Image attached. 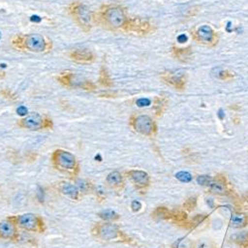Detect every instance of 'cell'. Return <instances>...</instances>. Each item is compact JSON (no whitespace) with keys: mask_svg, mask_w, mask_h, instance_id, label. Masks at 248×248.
I'll return each instance as SVG.
<instances>
[{"mask_svg":"<svg viewBox=\"0 0 248 248\" xmlns=\"http://www.w3.org/2000/svg\"><path fill=\"white\" fill-rule=\"evenodd\" d=\"M95 23L110 32L134 36H147L156 30L149 20L129 15L126 8L118 3L102 4L95 11Z\"/></svg>","mask_w":248,"mask_h":248,"instance_id":"cell-1","label":"cell"},{"mask_svg":"<svg viewBox=\"0 0 248 248\" xmlns=\"http://www.w3.org/2000/svg\"><path fill=\"white\" fill-rule=\"evenodd\" d=\"M10 45L16 51L32 54H49L54 49L53 41L39 33H20L10 40Z\"/></svg>","mask_w":248,"mask_h":248,"instance_id":"cell-2","label":"cell"},{"mask_svg":"<svg viewBox=\"0 0 248 248\" xmlns=\"http://www.w3.org/2000/svg\"><path fill=\"white\" fill-rule=\"evenodd\" d=\"M67 12L78 28L86 34L91 33L96 25L95 11H93L85 2L79 0L72 1L67 7Z\"/></svg>","mask_w":248,"mask_h":248,"instance_id":"cell-3","label":"cell"},{"mask_svg":"<svg viewBox=\"0 0 248 248\" xmlns=\"http://www.w3.org/2000/svg\"><path fill=\"white\" fill-rule=\"evenodd\" d=\"M56 79L61 86L70 90H80L89 93H94L97 90V85L94 81L70 70L59 73Z\"/></svg>","mask_w":248,"mask_h":248,"instance_id":"cell-4","label":"cell"},{"mask_svg":"<svg viewBox=\"0 0 248 248\" xmlns=\"http://www.w3.org/2000/svg\"><path fill=\"white\" fill-rule=\"evenodd\" d=\"M51 162L54 168L60 172L71 176H77L79 172V163L77 157L70 151L56 149L51 156Z\"/></svg>","mask_w":248,"mask_h":248,"instance_id":"cell-5","label":"cell"},{"mask_svg":"<svg viewBox=\"0 0 248 248\" xmlns=\"http://www.w3.org/2000/svg\"><path fill=\"white\" fill-rule=\"evenodd\" d=\"M16 125L24 130L28 131H42V130H53L54 120L46 115L39 112H31L28 115L19 118Z\"/></svg>","mask_w":248,"mask_h":248,"instance_id":"cell-6","label":"cell"},{"mask_svg":"<svg viewBox=\"0 0 248 248\" xmlns=\"http://www.w3.org/2000/svg\"><path fill=\"white\" fill-rule=\"evenodd\" d=\"M129 126L136 133L147 137H154L157 134L158 126L156 121L147 114H132L128 119Z\"/></svg>","mask_w":248,"mask_h":248,"instance_id":"cell-7","label":"cell"},{"mask_svg":"<svg viewBox=\"0 0 248 248\" xmlns=\"http://www.w3.org/2000/svg\"><path fill=\"white\" fill-rule=\"evenodd\" d=\"M17 227L27 232L42 233L46 231V224L44 220L35 214H24L15 217H11Z\"/></svg>","mask_w":248,"mask_h":248,"instance_id":"cell-8","label":"cell"},{"mask_svg":"<svg viewBox=\"0 0 248 248\" xmlns=\"http://www.w3.org/2000/svg\"><path fill=\"white\" fill-rule=\"evenodd\" d=\"M93 234L105 241H111L121 237V231L113 222L105 221L102 223H96L93 227Z\"/></svg>","mask_w":248,"mask_h":248,"instance_id":"cell-9","label":"cell"},{"mask_svg":"<svg viewBox=\"0 0 248 248\" xmlns=\"http://www.w3.org/2000/svg\"><path fill=\"white\" fill-rule=\"evenodd\" d=\"M193 39L203 46L214 47L218 43L219 37L217 33L209 25H202L192 33Z\"/></svg>","mask_w":248,"mask_h":248,"instance_id":"cell-10","label":"cell"},{"mask_svg":"<svg viewBox=\"0 0 248 248\" xmlns=\"http://www.w3.org/2000/svg\"><path fill=\"white\" fill-rule=\"evenodd\" d=\"M161 78L176 91L183 92L187 86V73L184 70H176V71H168L161 74Z\"/></svg>","mask_w":248,"mask_h":248,"instance_id":"cell-11","label":"cell"},{"mask_svg":"<svg viewBox=\"0 0 248 248\" xmlns=\"http://www.w3.org/2000/svg\"><path fill=\"white\" fill-rule=\"evenodd\" d=\"M68 58L76 64L91 65L96 61L97 56L89 48H75L68 53Z\"/></svg>","mask_w":248,"mask_h":248,"instance_id":"cell-12","label":"cell"},{"mask_svg":"<svg viewBox=\"0 0 248 248\" xmlns=\"http://www.w3.org/2000/svg\"><path fill=\"white\" fill-rule=\"evenodd\" d=\"M18 237V227L11 218L0 221V238L17 240Z\"/></svg>","mask_w":248,"mask_h":248,"instance_id":"cell-13","label":"cell"},{"mask_svg":"<svg viewBox=\"0 0 248 248\" xmlns=\"http://www.w3.org/2000/svg\"><path fill=\"white\" fill-rule=\"evenodd\" d=\"M126 175L138 188H145L150 184V177L144 171L129 170L126 172Z\"/></svg>","mask_w":248,"mask_h":248,"instance_id":"cell-14","label":"cell"},{"mask_svg":"<svg viewBox=\"0 0 248 248\" xmlns=\"http://www.w3.org/2000/svg\"><path fill=\"white\" fill-rule=\"evenodd\" d=\"M58 189L62 195H64L74 201H78L80 199V192L78 187L69 182H61L58 186Z\"/></svg>","mask_w":248,"mask_h":248,"instance_id":"cell-15","label":"cell"},{"mask_svg":"<svg viewBox=\"0 0 248 248\" xmlns=\"http://www.w3.org/2000/svg\"><path fill=\"white\" fill-rule=\"evenodd\" d=\"M107 184L110 188L119 189L124 185V178L119 171H112L107 176Z\"/></svg>","mask_w":248,"mask_h":248,"instance_id":"cell-16","label":"cell"},{"mask_svg":"<svg viewBox=\"0 0 248 248\" xmlns=\"http://www.w3.org/2000/svg\"><path fill=\"white\" fill-rule=\"evenodd\" d=\"M192 55V48H179V47H173L172 48V56L181 61V62H186L190 59Z\"/></svg>","mask_w":248,"mask_h":248,"instance_id":"cell-17","label":"cell"},{"mask_svg":"<svg viewBox=\"0 0 248 248\" xmlns=\"http://www.w3.org/2000/svg\"><path fill=\"white\" fill-rule=\"evenodd\" d=\"M98 84L105 88H111L113 86V81L111 79L110 74L108 73L107 67L102 66L100 71H99V76H98Z\"/></svg>","mask_w":248,"mask_h":248,"instance_id":"cell-18","label":"cell"},{"mask_svg":"<svg viewBox=\"0 0 248 248\" xmlns=\"http://www.w3.org/2000/svg\"><path fill=\"white\" fill-rule=\"evenodd\" d=\"M167 105H168L167 98H165L164 96L155 97V99L153 100V108H154L155 113L158 117L162 116L165 109H166V108H167Z\"/></svg>","mask_w":248,"mask_h":248,"instance_id":"cell-19","label":"cell"},{"mask_svg":"<svg viewBox=\"0 0 248 248\" xmlns=\"http://www.w3.org/2000/svg\"><path fill=\"white\" fill-rule=\"evenodd\" d=\"M213 76L220 80H230L233 78V74L231 73L230 71L221 69V68H217L213 71Z\"/></svg>","mask_w":248,"mask_h":248,"instance_id":"cell-20","label":"cell"},{"mask_svg":"<svg viewBox=\"0 0 248 248\" xmlns=\"http://www.w3.org/2000/svg\"><path fill=\"white\" fill-rule=\"evenodd\" d=\"M247 218L245 215L243 214H232V219H231V225L232 227H235V229H239V227H242L246 224Z\"/></svg>","mask_w":248,"mask_h":248,"instance_id":"cell-21","label":"cell"},{"mask_svg":"<svg viewBox=\"0 0 248 248\" xmlns=\"http://www.w3.org/2000/svg\"><path fill=\"white\" fill-rule=\"evenodd\" d=\"M98 216H99V217L101 219H103L105 221H108V222H113V221H115V220L120 218V216L116 212H114L112 210L102 211V212H100L98 214Z\"/></svg>","mask_w":248,"mask_h":248,"instance_id":"cell-22","label":"cell"},{"mask_svg":"<svg viewBox=\"0 0 248 248\" xmlns=\"http://www.w3.org/2000/svg\"><path fill=\"white\" fill-rule=\"evenodd\" d=\"M210 188H211V191L216 193V194H218V195H222L225 193V187L223 186L222 183L220 182H212L210 184Z\"/></svg>","mask_w":248,"mask_h":248,"instance_id":"cell-23","label":"cell"},{"mask_svg":"<svg viewBox=\"0 0 248 248\" xmlns=\"http://www.w3.org/2000/svg\"><path fill=\"white\" fill-rule=\"evenodd\" d=\"M0 94H1L5 99H7L9 101H15L18 98L17 94L9 89H2L1 91H0Z\"/></svg>","mask_w":248,"mask_h":248,"instance_id":"cell-24","label":"cell"},{"mask_svg":"<svg viewBox=\"0 0 248 248\" xmlns=\"http://www.w3.org/2000/svg\"><path fill=\"white\" fill-rule=\"evenodd\" d=\"M176 178L178 180H180L181 182H184V183H189L193 179L192 175L189 172H184V171L179 172L178 174H176Z\"/></svg>","mask_w":248,"mask_h":248,"instance_id":"cell-25","label":"cell"},{"mask_svg":"<svg viewBox=\"0 0 248 248\" xmlns=\"http://www.w3.org/2000/svg\"><path fill=\"white\" fill-rule=\"evenodd\" d=\"M197 182L202 186H210V184L213 182V179L210 176H200L198 177Z\"/></svg>","mask_w":248,"mask_h":248,"instance_id":"cell-26","label":"cell"},{"mask_svg":"<svg viewBox=\"0 0 248 248\" xmlns=\"http://www.w3.org/2000/svg\"><path fill=\"white\" fill-rule=\"evenodd\" d=\"M152 102H153V100H151L149 98H139L136 100V105L140 108H143V107L150 106Z\"/></svg>","mask_w":248,"mask_h":248,"instance_id":"cell-27","label":"cell"},{"mask_svg":"<svg viewBox=\"0 0 248 248\" xmlns=\"http://www.w3.org/2000/svg\"><path fill=\"white\" fill-rule=\"evenodd\" d=\"M141 208H142V204H141L140 202H138V201H133V202H131V209H132L133 212H138Z\"/></svg>","mask_w":248,"mask_h":248,"instance_id":"cell-28","label":"cell"},{"mask_svg":"<svg viewBox=\"0 0 248 248\" xmlns=\"http://www.w3.org/2000/svg\"><path fill=\"white\" fill-rule=\"evenodd\" d=\"M4 77H5L4 73H2V72H0V79H2V78H3Z\"/></svg>","mask_w":248,"mask_h":248,"instance_id":"cell-29","label":"cell"}]
</instances>
